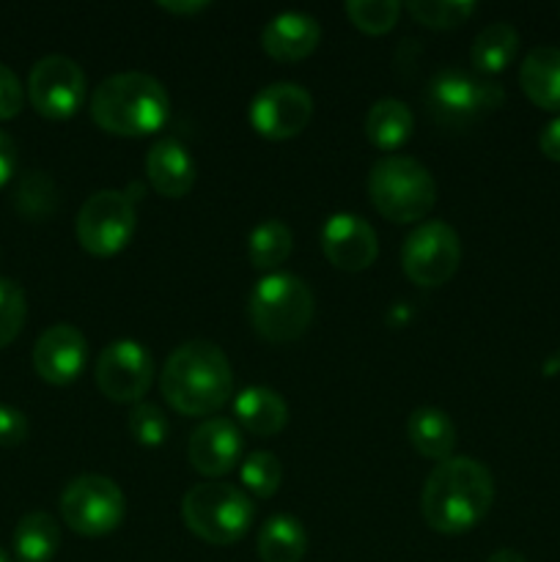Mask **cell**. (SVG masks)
<instances>
[{"label":"cell","instance_id":"cell-1","mask_svg":"<svg viewBox=\"0 0 560 562\" xmlns=\"http://www.w3.org/2000/svg\"><path fill=\"white\" fill-rule=\"evenodd\" d=\"M494 503V477L481 461L450 456L426 477L423 519L443 536H464L483 521Z\"/></svg>","mask_w":560,"mask_h":562},{"label":"cell","instance_id":"cell-2","mask_svg":"<svg viewBox=\"0 0 560 562\" xmlns=\"http://www.w3.org/2000/svg\"><path fill=\"white\" fill-rule=\"evenodd\" d=\"M159 390L179 415L206 417L228 404L234 393V371L217 344L190 340L168 357Z\"/></svg>","mask_w":560,"mask_h":562},{"label":"cell","instance_id":"cell-3","mask_svg":"<svg viewBox=\"0 0 560 562\" xmlns=\"http://www.w3.org/2000/svg\"><path fill=\"white\" fill-rule=\"evenodd\" d=\"M170 97L163 82L143 71H121L99 82L91 97V119L99 130L119 137H143L163 130Z\"/></svg>","mask_w":560,"mask_h":562},{"label":"cell","instance_id":"cell-4","mask_svg":"<svg viewBox=\"0 0 560 562\" xmlns=\"http://www.w3.org/2000/svg\"><path fill=\"white\" fill-rule=\"evenodd\" d=\"M368 195L390 223H421L437 203V181L417 159L388 154L368 173Z\"/></svg>","mask_w":560,"mask_h":562},{"label":"cell","instance_id":"cell-5","mask_svg":"<svg viewBox=\"0 0 560 562\" xmlns=\"http://www.w3.org/2000/svg\"><path fill=\"white\" fill-rule=\"evenodd\" d=\"M313 311L316 302L307 283L289 272H272L258 280L247 302L253 329L269 344H291L302 338L311 327Z\"/></svg>","mask_w":560,"mask_h":562},{"label":"cell","instance_id":"cell-6","mask_svg":"<svg viewBox=\"0 0 560 562\" xmlns=\"http://www.w3.org/2000/svg\"><path fill=\"white\" fill-rule=\"evenodd\" d=\"M181 519L187 530L214 547L242 541L253 525V503L231 483H201L181 499Z\"/></svg>","mask_w":560,"mask_h":562},{"label":"cell","instance_id":"cell-7","mask_svg":"<svg viewBox=\"0 0 560 562\" xmlns=\"http://www.w3.org/2000/svg\"><path fill=\"white\" fill-rule=\"evenodd\" d=\"M124 492L104 475L75 477L60 494V516L77 536H110L124 521Z\"/></svg>","mask_w":560,"mask_h":562},{"label":"cell","instance_id":"cell-8","mask_svg":"<svg viewBox=\"0 0 560 562\" xmlns=\"http://www.w3.org/2000/svg\"><path fill=\"white\" fill-rule=\"evenodd\" d=\"M135 203L121 190H99L77 212L75 234L86 252L110 258L130 245L135 234Z\"/></svg>","mask_w":560,"mask_h":562},{"label":"cell","instance_id":"cell-9","mask_svg":"<svg viewBox=\"0 0 560 562\" xmlns=\"http://www.w3.org/2000/svg\"><path fill=\"white\" fill-rule=\"evenodd\" d=\"M461 261L459 234L443 220L421 223L401 247V267L415 285L437 289L456 274Z\"/></svg>","mask_w":560,"mask_h":562},{"label":"cell","instance_id":"cell-10","mask_svg":"<svg viewBox=\"0 0 560 562\" xmlns=\"http://www.w3.org/2000/svg\"><path fill=\"white\" fill-rule=\"evenodd\" d=\"M503 99V88L461 69H439L428 82L426 93L428 108L443 124H464L475 115L497 110Z\"/></svg>","mask_w":560,"mask_h":562},{"label":"cell","instance_id":"cell-11","mask_svg":"<svg viewBox=\"0 0 560 562\" xmlns=\"http://www.w3.org/2000/svg\"><path fill=\"white\" fill-rule=\"evenodd\" d=\"M27 97L44 119H71L86 102V71L66 55H44L27 77Z\"/></svg>","mask_w":560,"mask_h":562},{"label":"cell","instance_id":"cell-12","mask_svg":"<svg viewBox=\"0 0 560 562\" xmlns=\"http://www.w3.org/2000/svg\"><path fill=\"white\" fill-rule=\"evenodd\" d=\"M154 382V360L137 340H115L97 360V387L115 404H141Z\"/></svg>","mask_w":560,"mask_h":562},{"label":"cell","instance_id":"cell-13","mask_svg":"<svg viewBox=\"0 0 560 562\" xmlns=\"http://www.w3.org/2000/svg\"><path fill=\"white\" fill-rule=\"evenodd\" d=\"M313 115V99L296 82H272L250 102V124L267 140H291Z\"/></svg>","mask_w":560,"mask_h":562},{"label":"cell","instance_id":"cell-14","mask_svg":"<svg viewBox=\"0 0 560 562\" xmlns=\"http://www.w3.org/2000/svg\"><path fill=\"white\" fill-rule=\"evenodd\" d=\"M322 250L335 269L344 272H362L379 256L377 231L360 214L338 212L324 223Z\"/></svg>","mask_w":560,"mask_h":562},{"label":"cell","instance_id":"cell-15","mask_svg":"<svg viewBox=\"0 0 560 562\" xmlns=\"http://www.w3.org/2000/svg\"><path fill=\"white\" fill-rule=\"evenodd\" d=\"M88 344L71 324H53L33 346V368L49 384H71L86 368Z\"/></svg>","mask_w":560,"mask_h":562},{"label":"cell","instance_id":"cell-16","mask_svg":"<svg viewBox=\"0 0 560 562\" xmlns=\"http://www.w3.org/2000/svg\"><path fill=\"white\" fill-rule=\"evenodd\" d=\"M187 459L195 472L206 477H223L242 461V434L228 417H212L192 431Z\"/></svg>","mask_w":560,"mask_h":562},{"label":"cell","instance_id":"cell-17","mask_svg":"<svg viewBox=\"0 0 560 562\" xmlns=\"http://www.w3.org/2000/svg\"><path fill=\"white\" fill-rule=\"evenodd\" d=\"M322 42V25L316 16L305 11H283L275 14L261 31V47L269 58L283 60V64H296L307 58Z\"/></svg>","mask_w":560,"mask_h":562},{"label":"cell","instance_id":"cell-18","mask_svg":"<svg viewBox=\"0 0 560 562\" xmlns=\"http://www.w3.org/2000/svg\"><path fill=\"white\" fill-rule=\"evenodd\" d=\"M146 181L157 195L179 201L195 187V162L176 137H163L146 154Z\"/></svg>","mask_w":560,"mask_h":562},{"label":"cell","instance_id":"cell-19","mask_svg":"<svg viewBox=\"0 0 560 562\" xmlns=\"http://www.w3.org/2000/svg\"><path fill=\"white\" fill-rule=\"evenodd\" d=\"M519 86L536 108L560 110V47H536L519 66Z\"/></svg>","mask_w":560,"mask_h":562},{"label":"cell","instance_id":"cell-20","mask_svg":"<svg viewBox=\"0 0 560 562\" xmlns=\"http://www.w3.org/2000/svg\"><path fill=\"white\" fill-rule=\"evenodd\" d=\"M234 415L256 437H275L289 423V406L275 390L245 387L236 395Z\"/></svg>","mask_w":560,"mask_h":562},{"label":"cell","instance_id":"cell-21","mask_svg":"<svg viewBox=\"0 0 560 562\" xmlns=\"http://www.w3.org/2000/svg\"><path fill=\"white\" fill-rule=\"evenodd\" d=\"M406 437L423 459L445 461L456 450L453 420L434 406H421V409L412 412L410 420H406Z\"/></svg>","mask_w":560,"mask_h":562},{"label":"cell","instance_id":"cell-22","mask_svg":"<svg viewBox=\"0 0 560 562\" xmlns=\"http://www.w3.org/2000/svg\"><path fill=\"white\" fill-rule=\"evenodd\" d=\"M415 130V115L401 99H379L366 115V137L379 151H395Z\"/></svg>","mask_w":560,"mask_h":562},{"label":"cell","instance_id":"cell-23","mask_svg":"<svg viewBox=\"0 0 560 562\" xmlns=\"http://www.w3.org/2000/svg\"><path fill=\"white\" fill-rule=\"evenodd\" d=\"M11 543L20 562H49L60 549V527L49 514L33 510L16 521Z\"/></svg>","mask_w":560,"mask_h":562},{"label":"cell","instance_id":"cell-24","mask_svg":"<svg viewBox=\"0 0 560 562\" xmlns=\"http://www.w3.org/2000/svg\"><path fill=\"white\" fill-rule=\"evenodd\" d=\"M256 547L261 562H302L307 552L305 527L289 514L272 516L264 521Z\"/></svg>","mask_w":560,"mask_h":562},{"label":"cell","instance_id":"cell-25","mask_svg":"<svg viewBox=\"0 0 560 562\" xmlns=\"http://www.w3.org/2000/svg\"><path fill=\"white\" fill-rule=\"evenodd\" d=\"M519 53V31L511 22H492L475 36L470 60L481 75H497Z\"/></svg>","mask_w":560,"mask_h":562},{"label":"cell","instance_id":"cell-26","mask_svg":"<svg viewBox=\"0 0 560 562\" xmlns=\"http://www.w3.org/2000/svg\"><path fill=\"white\" fill-rule=\"evenodd\" d=\"M291 247H294V236H291L289 225L280 220H267L253 228L247 256L256 269H275L291 256Z\"/></svg>","mask_w":560,"mask_h":562},{"label":"cell","instance_id":"cell-27","mask_svg":"<svg viewBox=\"0 0 560 562\" xmlns=\"http://www.w3.org/2000/svg\"><path fill=\"white\" fill-rule=\"evenodd\" d=\"M14 206L22 217L27 220H47L53 217V212L58 209V190H55V181L49 179L42 170H31L20 179L16 187Z\"/></svg>","mask_w":560,"mask_h":562},{"label":"cell","instance_id":"cell-28","mask_svg":"<svg viewBox=\"0 0 560 562\" xmlns=\"http://www.w3.org/2000/svg\"><path fill=\"white\" fill-rule=\"evenodd\" d=\"M239 475L247 492L261 499H269L278 492L280 483H283V464L269 450H258V453H250L242 461Z\"/></svg>","mask_w":560,"mask_h":562},{"label":"cell","instance_id":"cell-29","mask_svg":"<svg viewBox=\"0 0 560 562\" xmlns=\"http://www.w3.org/2000/svg\"><path fill=\"white\" fill-rule=\"evenodd\" d=\"M344 9L349 20L355 22V27H360L362 33H371V36L393 31L401 16V3H395V0H349Z\"/></svg>","mask_w":560,"mask_h":562},{"label":"cell","instance_id":"cell-30","mask_svg":"<svg viewBox=\"0 0 560 562\" xmlns=\"http://www.w3.org/2000/svg\"><path fill=\"white\" fill-rule=\"evenodd\" d=\"M406 11L421 25L448 31V27L467 22V16L475 11V3H467V0H412V3H406Z\"/></svg>","mask_w":560,"mask_h":562},{"label":"cell","instance_id":"cell-31","mask_svg":"<svg viewBox=\"0 0 560 562\" xmlns=\"http://www.w3.org/2000/svg\"><path fill=\"white\" fill-rule=\"evenodd\" d=\"M126 428H130L132 439H135L141 448H159L170 434L168 417H165V412L159 409L157 404H152V401H141V404L132 406Z\"/></svg>","mask_w":560,"mask_h":562},{"label":"cell","instance_id":"cell-32","mask_svg":"<svg viewBox=\"0 0 560 562\" xmlns=\"http://www.w3.org/2000/svg\"><path fill=\"white\" fill-rule=\"evenodd\" d=\"M25 318L27 302L22 285L9 278H0V349H5L22 333Z\"/></svg>","mask_w":560,"mask_h":562},{"label":"cell","instance_id":"cell-33","mask_svg":"<svg viewBox=\"0 0 560 562\" xmlns=\"http://www.w3.org/2000/svg\"><path fill=\"white\" fill-rule=\"evenodd\" d=\"M22 104H25V88H22L20 77L9 66L0 64V121L16 119Z\"/></svg>","mask_w":560,"mask_h":562},{"label":"cell","instance_id":"cell-34","mask_svg":"<svg viewBox=\"0 0 560 562\" xmlns=\"http://www.w3.org/2000/svg\"><path fill=\"white\" fill-rule=\"evenodd\" d=\"M27 439V417L16 406L0 404V448H16Z\"/></svg>","mask_w":560,"mask_h":562},{"label":"cell","instance_id":"cell-35","mask_svg":"<svg viewBox=\"0 0 560 562\" xmlns=\"http://www.w3.org/2000/svg\"><path fill=\"white\" fill-rule=\"evenodd\" d=\"M538 148H541V154L547 159L560 162V115L544 126L541 137H538Z\"/></svg>","mask_w":560,"mask_h":562},{"label":"cell","instance_id":"cell-36","mask_svg":"<svg viewBox=\"0 0 560 562\" xmlns=\"http://www.w3.org/2000/svg\"><path fill=\"white\" fill-rule=\"evenodd\" d=\"M16 165V146L3 130H0V187H5V181L11 179Z\"/></svg>","mask_w":560,"mask_h":562},{"label":"cell","instance_id":"cell-37","mask_svg":"<svg viewBox=\"0 0 560 562\" xmlns=\"http://www.w3.org/2000/svg\"><path fill=\"white\" fill-rule=\"evenodd\" d=\"M206 0H163L159 3V9L168 11V14H198V11L206 9Z\"/></svg>","mask_w":560,"mask_h":562},{"label":"cell","instance_id":"cell-38","mask_svg":"<svg viewBox=\"0 0 560 562\" xmlns=\"http://www.w3.org/2000/svg\"><path fill=\"white\" fill-rule=\"evenodd\" d=\"M486 562H527V560L522 558L519 552H514V549H497V552H494Z\"/></svg>","mask_w":560,"mask_h":562},{"label":"cell","instance_id":"cell-39","mask_svg":"<svg viewBox=\"0 0 560 562\" xmlns=\"http://www.w3.org/2000/svg\"><path fill=\"white\" fill-rule=\"evenodd\" d=\"M0 562H11V560H9V554L3 552V547H0Z\"/></svg>","mask_w":560,"mask_h":562}]
</instances>
